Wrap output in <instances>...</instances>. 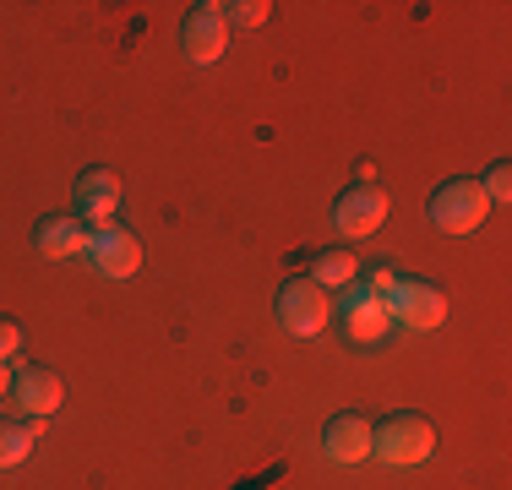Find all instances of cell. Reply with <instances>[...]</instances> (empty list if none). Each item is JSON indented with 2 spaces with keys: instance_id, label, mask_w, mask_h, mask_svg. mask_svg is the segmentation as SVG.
<instances>
[{
  "instance_id": "cell-1",
  "label": "cell",
  "mask_w": 512,
  "mask_h": 490,
  "mask_svg": "<svg viewBox=\"0 0 512 490\" xmlns=\"http://www.w3.org/2000/svg\"><path fill=\"white\" fill-rule=\"evenodd\" d=\"M436 452V425L425 414H387L382 425H371V458H382L387 469H414Z\"/></svg>"
},
{
  "instance_id": "cell-2",
  "label": "cell",
  "mask_w": 512,
  "mask_h": 490,
  "mask_svg": "<svg viewBox=\"0 0 512 490\" xmlns=\"http://www.w3.org/2000/svg\"><path fill=\"white\" fill-rule=\"evenodd\" d=\"M425 213H431L436 229H447V235H474V229L485 224V213H491V196L480 191V180H447V186H436V196L425 202Z\"/></svg>"
},
{
  "instance_id": "cell-3",
  "label": "cell",
  "mask_w": 512,
  "mask_h": 490,
  "mask_svg": "<svg viewBox=\"0 0 512 490\" xmlns=\"http://www.w3.org/2000/svg\"><path fill=\"white\" fill-rule=\"evenodd\" d=\"M327 316H333V300H327L322 284L289 278V284L278 289V327H284L289 338H316L327 327Z\"/></svg>"
},
{
  "instance_id": "cell-4",
  "label": "cell",
  "mask_w": 512,
  "mask_h": 490,
  "mask_svg": "<svg viewBox=\"0 0 512 490\" xmlns=\"http://www.w3.org/2000/svg\"><path fill=\"white\" fill-rule=\"evenodd\" d=\"M338 322H344V338L349 343H382L387 333H393V316H387V300H376L371 289L360 284H349L344 289V300H338Z\"/></svg>"
},
{
  "instance_id": "cell-5",
  "label": "cell",
  "mask_w": 512,
  "mask_h": 490,
  "mask_svg": "<svg viewBox=\"0 0 512 490\" xmlns=\"http://www.w3.org/2000/svg\"><path fill=\"white\" fill-rule=\"evenodd\" d=\"M387 316H393L398 327H409V333L442 327V316H447V294L436 289V284H425V278H404V284L387 294Z\"/></svg>"
},
{
  "instance_id": "cell-6",
  "label": "cell",
  "mask_w": 512,
  "mask_h": 490,
  "mask_svg": "<svg viewBox=\"0 0 512 490\" xmlns=\"http://www.w3.org/2000/svg\"><path fill=\"white\" fill-rule=\"evenodd\" d=\"M224 44H229V22H224V11L218 6H191L186 11V22H180V49H186L197 66H213L218 55H224Z\"/></svg>"
},
{
  "instance_id": "cell-7",
  "label": "cell",
  "mask_w": 512,
  "mask_h": 490,
  "mask_svg": "<svg viewBox=\"0 0 512 490\" xmlns=\"http://www.w3.org/2000/svg\"><path fill=\"white\" fill-rule=\"evenodd\" d=\"M88 256H93V273H104V278H131L142 267L137 235H131V229H120V224H99V229H93Z\"/></svg>"
},
{
  "instance_id": "cell-8",
  "label": "cell",
  "mask_w": 512,
  "mask_h": 490,
  "mask_svg": "<svg viewBox=\"0 0 512 490\" xmlns=\"http://www.w3.org/2000/svg\"><path fill=\"white\" fill-rule=\"evenodd\" d=\"M382 218H387V191L382 186H349L333 202V224L344 229L349 240L376 235V229H382Z\"/></svg>"
},
{
  "instance_id": "cell-9",
  "label": "cell",
  "mask_w": 512,
  "mask_h": 490,
  "mask_svg": "<svg viewBox=\"0 0 512 490\" xmlns=\"http://www.w3.org/2000/svg\"><path fill=\"white\" fill-rule=\"evenodd\" d=\"M120 175L115 169H82L77 175V218L82 224H109V218H115V207H120Z\"/></svg>"
},
{
  "instance_id": "cell-10",
  "label": "cell",
  "mask_w": 512,
  "mask_h": 490,
  "mask_svg": "<svg viewBox=\"0 0 512 490\" xmlns=\"http://www.w3.org/2000/svg\"><path fill=\"white\" fill-rule=\"evenodd\" d=\"M11 398H17L22 414H33V420H50L60 403H66V387H60L55 371H44V365H28V371L11 376Z\"/></svg>"
},
{
  "instance_id": "cell-11",
  "label": "cell",
  "mask_w": 512,
  "mask_h": 490,
  "mask_svg": "<svg viewBox=\"0 0 512 490\" xmlns=\"http://www.w3.org/2000/svg\"><path fill=\"white\" fill-rule=\"evenodd\" d=\"M327 463H365L371 458V420L365 414H333L322 431Z\"/></svg>"
},
{
  "instance_id": "cell-12",
  "label": "cell",
  "mask_w": 512,
  "mask_h": 490,
  "mask_svg": "<svg viewBox=\"0 0 512 490\" xmlns=\"http://www.w3.org/2000/svg\"><path fill=\"white\" fill-rule=\"evenodd\" d=\"M93 240V229L82 224V218H39V229H33V245H39L50 262H66V256H82Z\"/></svg>"
},
{
  "instance_id": "cell-13",
  "label": "cell",
  "mask_w": 512,
  "mask_h": 490,
  "mask_svg": "<svg viewBox=\"0 0 512 490\" xmlns=\"http://www.w3.org/2000/svg\"><path fill=\"white\" fill-rule=\"evenodd\" d=\"M355 278H360V262L344 251V245H327V251L311 256V284H322V289H349Z\"/></svg>"
},
{
  "instance_id": "cell-14",
  "label": "cell",
  "mask_w": 512,
  "mask_h": 490,
  "mask_svg": "<svg viewBox=\"0 0 512 490\" xmlns=\"http://www.w3.org/2000/svg\"><path fill=\"white\" fill-rule=\"evenodd\" d=\"M33 441H39V420H33V425L0 420V469H17V463H28Z\"/></svg>"
},
{
  "instance_id": "cell-15",
  "label": "cell",
  "mask_w": 512,
  "mask_h": 490,
  "mask_svg": "<svg viewBox=\"0 0 512 490\" xmlns=\"http://www.w3.org/2000/svg\"><path fill=\"white\" fill-rule=\"evenodd\" d=\"M218 11H224L229 28H262L273 6H267V0H229V6H218Z\"/></svg>"
},
{
  "instance_id": "cell-16",
  "label": "cell",
  "mask_w": 512,
  "mask_h": 490,
  "mask_svg": "<svg viewBox=\"0 0 512 490\" xmlns=\"http://www.w3.org/2000/svg\"><path fill=\"white\" fill-rule=\"evenodd\" d=\"M360 284L376 294V300H387V294H393L398 284H404V273H398L393 262H376V267H360Z\"/></svg>"
},
{
  "instance_id": "cell-17",
  "label": "cell",
  "mask_w": 512,
  "mask_h": 490,
  "mask_svg": "<svg viewBox=\"0 0 512 490\" xmlns=\"http://www.w3.org/2000/svg\"><path fill=\"white\" fill-rule=\"evenodd\" d=\"M480 191L491 196V207H496V202H507V196H512V169H507V164H491V175L480 180Z\"/></svg>"
},
{
  "instance_id": "cell-18",
  "label": "cell",
  "mask_w": 512,
  "mask_h": 490,
  "mask_svg": "<svg viewBox=\"0 0 512 490\" xmlns=\"http://www.w3.org/2000/svg\"><path fill=\"white\" fill-rule=\"evenodd\" d=\"M17 349H22V327L11 322V316H0V365L17 360Z\"/></svg>"
},
{
  "instance_id": "cell-19",
  "label": "cell",
  "mask_w": 512,
  "mask_h": 490,
  "mask_svg": "<svg viewBox=\"0 0 512 490\" xmlns=\"http://www.w3.org/2000/svg\"><path fill=\"white\" fill-rule=\"evenodd\" d=\"M6 392H11V371L0 365V398H6Z\"/></svg>"
}]
</instances>
